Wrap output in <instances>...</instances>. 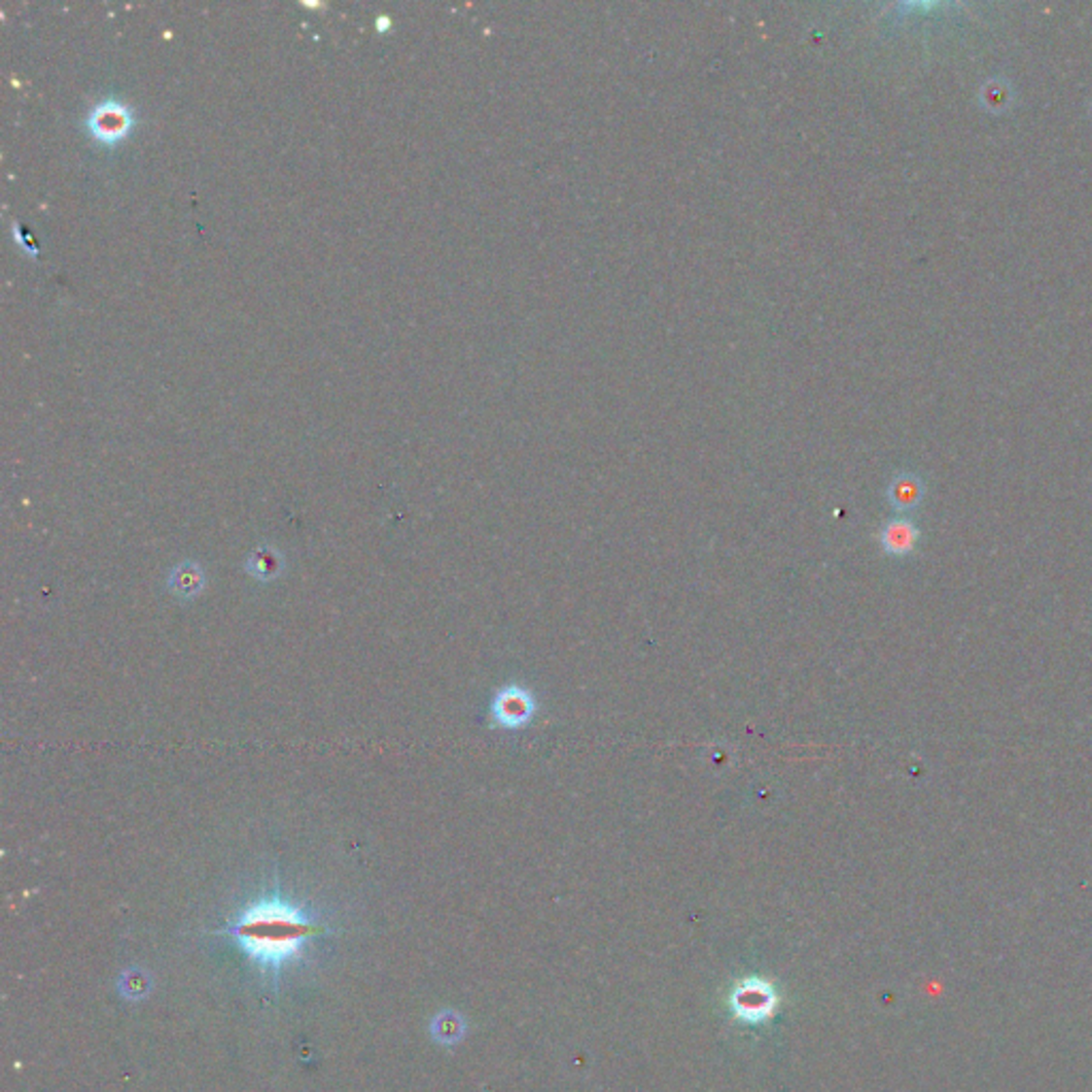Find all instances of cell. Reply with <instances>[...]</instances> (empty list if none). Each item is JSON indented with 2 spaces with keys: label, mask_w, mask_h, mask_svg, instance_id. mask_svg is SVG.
Returning <instances> with one entry per match:
<instances>
[{
  "label": "cell",
  "mask_w": 1092,
  "mask_h": 1092,
  "mask_svg": "<svg viewBox=\"0 0 1092 1092\" xmlns=\"http://www.w3.org/2000/svg\"><path fill=\"white\" fill-rule=\"evenodd\" d=\"M777 1005V995L764 981H747L741 988L734 992L732 1007L738 1013V1018L747 1022H757L768 1018L772 1009Z\"/></svg>",
  "instance_id": "cell-4"
},
{
  "label": "cell",
  "mask_w": 1092,
  "mask_h": 1092,
  "mask_svg": "<svg viewBox=\"0 0 1092 1092\" xmlns=\"http://www.w3.org/2000/svg\"><path fill=\"white\" fill-rule=\"evenodd\" d=\"M888 495H890L892 506H895L897 511L907 512V511H913L915 506L920 504L922 495H924V487L915 476H898L895 482L890 484Z\"/></svg>",
  "instance_id": "cell-8"
},
{
  "label": "cell",
  "mask_w": 1092,
  "mask_h": 1092,
  "mask_svg": "<svg viewBox=\"0 0 1092 1092\" xmlns=\"http://www.w3.org/2000/svg\"><path fill=\"white\" fill-rule=\"evenodd\" d=\"M538 711V702L532 689L521 683H509V686L495 691L491 700V723L504 730H518L532 723Z\"/></svg>",
  "instance_id": "cell-2"
},
{
  "label": "cell",
  "mask_w": 1092,
  "mask_h": 1092,
  "mask_svg": "<svg viewBox=\"0 0 1092 1092\" xmlns=\"http://www.w3.org/2000/svg\"><path fill=\"white\" fill-rule=\"evenodd\" d=\"M284 570V557L278 548L269 545H263L257 550H252L246 559V572L257 581L269 582L278 579Z\"/></svg>",
  "instance_id": "cell-7"
},
{
  "label": "cell",
  "mask_w": 1092,
  "mask_h": 1092,
  "mask_svg": "<svg viewBox=\"0 0 1092 1092\" xmlns=\"http://www.w3.org/2000/svg\"><path fill=\"white\" fill-rule=\"evenodd\" d=\"M323 924L316 915L280 892L248 900L220 934L241 947L252 963L267 973H278L297 961L310 941L323 934Z\"/></svg>",
  "instance_id": "cell-1"
},
{
  "label": "cell",
  "mask_w": 1092,
  "mask_h": 1092,
  "mask_svg": "<svg viewBox=\"0 0 1092 1092\" xmlns=\"http://www.w3.org/2000/svg\"><path fill=\"white\" fill-rule=\"evenodd\" d=\"M132 123H135L132 109L123 101H118V98H107V101L96 103L86 118L90 135L101 143H107V146H114L120 139H124Z\"/></svg>",
  "instance_id": "cell-3"
},
{
  "label": "cell",
  "mask_w": 1092,
  "mask_h": 1092,
  "mask_svg": "<svg viewBox=\"0 0 1092 1092\" xmlns=\"http://www.w3.org/2000/svg\"><path fill=\"white\" fill-rule=\"evenodd\" d=\"M918 538H920L918 527H915L911 521H907V518H895V521H888L884 529H881L879 543L888 555L904 557L911 553L915 545H918Z\"/></svg>",
  "instance_id": "cell-5"
},
{
  "label": "cell",
  "mask_w": 1092,
  "mask_h": 1092,
  "mask_svg": "<svg viewBox=\"0 0 1092 1092\" xmlns=\"http://www.w3.org/2000/svg\"><path fill=\"white\" fill-rule=\"evenodd\" d=\"M205 570L196 564V561H182L175 566L169 575L167 587L169 593L178 600H193L196 595H201L205 589Z\"/></svg>",
  "instance_id": "cell-6"
},
{
  "label": "cell",
  "mask_w": 1092,
  "mask_h": 1092,
  "mask_svg": "<svg viewBox=\"0 0 1092 1092\" xmlns=\"http://www.w3.org/2000/svg\"><path fill=\"white\" fill-rule=\"evenodd\" d=\"M389 24H391V19H389V18H386V16H380V18H376V28H378V30H384V28H386V26H389Z\"/></svg>",
  "instance_id": "cell-9"
}]
</instances>
